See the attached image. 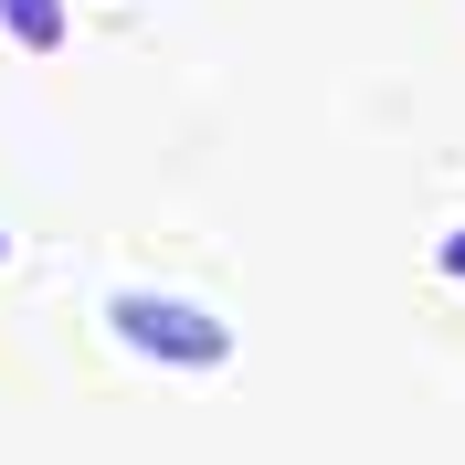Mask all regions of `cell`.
I'll return each mask as SVG.
<instances>
[{"mask_svg":"<svg viewBox=\"0 0 465 465\" xmlns=\"http://www.w3.org/2000/svg\"><path fill=\"white\" fill-rule=\"evenodd\" d=\"M434 264H444V275H465V223H455V232L434 243Z\"/></svg>","mask_w":465,"mask_h":465,"instance_id":"3957f363","label":"cell"},{"mask_svg":"<svg viewBox=\"0 0 465 465\" xmlns=\"http://www.w3.org/2000/svg\"><path fill=\"white\" fill-rule=\"evenodd\" d=\"M106 328L138 349V360H170V371H223L232 360V318L223 307H191V296H159V286L106 296Z\"/></svg>","mask_w":465,"mask_h":465,"instance_id":"6da1fadb","label":"cell"},{"mask_svg":"<svg viewBox=\"0 0 465 465\" xmlns=\"http://www.w3.org/2000/svg\"><path fill=\"white\" fill-rule=\"evenodd\" d=\"M0 254H11V232H0Z\"/></svg>","mask_w":465,"mask_h":465,"instance_id":"277c9868","label":"cell"},{"mask_svg":"<svg viewBox=\"0 0 465 465\" xmlns=\"http://www.w3.org/2000/svg\"><path fill=\"white\" fill-rule=\"evenodd\" d=\"M0 32H11L22 54H64V32H74V11H64V0H0Z\"/></svg>","mask_w":465,"mask_h":465,"instance_id":"7a4b0ae2","label":"cell"}]
</instances>
